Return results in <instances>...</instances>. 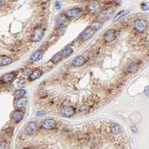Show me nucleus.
<instances>
[{
    "label": "nucleus",
    "instance_id": "nucleus-16",
    "mask_svg": "<svg viewBox=\"0 0 149 149\" xmlns=\"http://www.w3.org/2000/svg\"><path fill=\"white\" fill-rule=\"evenodd\" d=\"M17 100L15 102V107L18 109H21L23 108L24 107H26V104H27V98H24V97H21V98H16Z\"/></svg>",
    "mask_w": 149,
    "mask_h": 149
},
{
    "label": "nucleus",
    "instance_id": "nucleus-33",
    "mask_svg": "<svg viewBox=\"0 0 149 149\" xmlns=\"http://www.w3.org/2000/svg\"><path fill=\"white\" fill-rule=\"evenodd\" d=\"M39 1L41 2H47L48 0H39Z\"/></svg>",
    "mask_w": 149,
    "mask_h": 149
},
{
    "label": "nucleus",
    "instance_id": "nucleus-24",
    "mask_svg": "<svg viewBox=\"0 0 149 149\" xmlns=\"http://www.w3.org/2000/svg\"><path fill=\"white\" fill-rule=\"evenodd\" d=\"M128 13H129V11H125V10L121 11L119 12V13L116 14V16L114 17L113 21H116V20H119V19H120V18H122V16H125V15H127Z\"/></svg>",
    "mask_w": 149,
    "mask_h": 149
},
{
    "label": "nucleus",
    "instance_id": "nucleus-12",
    "mask_svg": "<svg viewBox=\"0 0 149 149\" xmlns=\"http://www.w3.org/2000/svg\"><path fill=\"white\" fill-rule=\"evenodd\" d=\"M16 76V73L15 72H12L10 73H7V74H4L3 76L1 78V81L2 83H8L10 82L11 80H14Z\"/></svg>",
    "mask_w": 149,
    "mask_h": 149
},
{
    "label": "nucleus",
    "instance_id": "nucleus-28",
    "mask_svg": "<svg viewBox=\"0 0 149 149\" xmlns=\"http://www.w3.org/2000/svg\"><path fill=\"white\" fill-rule=\"evenodd\" d=\"M142 11H148V5L147 4L144 3V4L142 5Z\"/></svg>",
    "mask_w": 149,
    "mask_h": 149
},
{
    "label": "nucleus",
    "instance_id": "nucleus-10",
    "mask_svg": "<svg viewBox=\"0 0 149 149\" xmlns=\"http://www.w3.org/2000/svg\"><path fill=\"white\" fill-rule=\"evenodd\" d=\"M96 31H94L93 29H92L91 28H88L85 30L84 32H83L82 34H81V39L84 40V41H86V40H88L89 39H90L91 37L93 36V34H95Z\"/></svg>",
    "mask_w": 149,
    "mask_h": 149
},
{
    "label": "nucleus",
    "instance_id": "nucleus-6",
    "mask_svg": "<svg viewBox=\"0 0 149 149\" xmlns=\"http://www.w3.org/2000/svg\"><path fill=\"white\" fill-rule=\"evenodd\" d=\"M61 115L64 117H71L75 113V109L73 107H65L61 111Z\"/></svg>",
    "mask_w": 149,
    "mask_h": 149
},
{
    "label": "nucleus",
    "instance_id": "nucleus-3",
    "mask_svg": "<svg viewBox=\"0 0 149 149\" xmlns=\"http://www.w3.org/2000/svg\"><path fill=\"white\" fill-rule=\"evenodd\" d=\"M116 32L114 29H110L104 33L103 36V39H104L105 43H111L116 39Z\"/></svg>",
    "mask_w": 149,
    "mask_h": 149
},
{
    "label": "nucleus",
    "instance_id": "nucleus-9",
    "mask_svg": "<svg viewBox=\"0 0 149 149\" xmlns=\"http://www.w3.org/2000/svg\"><path fill=\"white\" fill-rule=\"evenodd\" d=\"M26 131L29 135H34L37 133V125L34 122H31L26 127Z\"/></svg>",
    "mask_w": 149,
    "mask_h": 149
},
{
    "label": "nucleus",
    "instance_id": "nucleus-32",
    "mask_svg": "<svg viewBox=\"0 0 149 149\" xmlns=\"http://www.w3.org/2000/svg\"><path fill=\"white\" fill-rule=\"evenodd\" d=\"M45 114V113L43 111H38L37 113V116H43Z\"/></svg>",
    "mask_w": 149,
    "mask_h": 149
},
{
    "label": "nucleus",
    "instance_id": "nucleus-30",
    "mask_svg": "<svg viewBox=\"0 0 149 149\" xmlns=\"http://www.w3.org/2000/svg\"><path fill=\"white\" fill-rule=\"evenodd\" d=\"M131 130H132V131L133 132V133H136V132H137V128H136V126H132L131 127Z\"/></svg>",
    "mask_w": 149,
    "mask_h": 149
},
{
    "label": "nucleus",
    "instance_id": "nucleus-21",
    "mask_svg": "<svg viewBox=\"0 0 149 149\" xmlns=\"http://www.w3.org/2000/svg\"><path fill=\"white\" fill-rule=\"evenodd\" d=\"M103 26V23L100 21H95L93 22L92 24L90 25V28H91L92 29H93L94 31H97V30L100 29Z\"/></svg>",
    "mask_w": 149,
    "mask_h": 149
},
{
    "label": "nucleus",
    "instance_id": "nucleus-20",
    "mask_svg": "<svg viewBox=\"0 0 149 149\" xmlns=\"http://www.w3.org/2000/svg\"><path fill=\"white\" fill-rule=\"evenodd\" d=\"M73 53V48L69 47V46H67V47H66L63 49V50L62 51V53H61V55H62L63 57H69V56H70V55Z\"/></svg>",
    "mask_w": 149,
    "mask_h": 149
},
{
    "label": "nucleus",
    "instance_id": "nucleus-22",
    "mask_svg": "<svg viewBox=\"0 0 149 149\" xmlns=\"http://www.w3.org/2000/svg\"><path fill=\"white\" fill-rule=\"evenodd\" d=\"M62 57H63V56H62V55L61 53H57L56 55H54L52 58L51 59V62L52 63L57 64V63H58L62 60Z\"/></svg>",
    "mask_w": 149,
    "mask_h": 149
},
{
    "label": "nucleus",
    "instance_id": "nucleus-23",
    "mask_svg": "<svg viewBox=\"0 0 149 149\" xmlns=\"http://www.w3.org/2000/svg\"><path fill=\"white\" fill-rule=\"evenodd\" d=\"M26 94V91L23 89H21V90H18L15 92L14 93V97L16 98H21V97H24L25 95Z\"/></svg>",
    "mask_w": 149,
    "mask_h": 149
},
{
    "label": "nucleus",
    "instance_id": "nucleus-8",
    "mask_svg": "<svg viewBox=\"0 0 149 149\" xmlns=\"http://www.w3.org/2000/svg\"><path fill=\"white\" fill-rule=\"evenodd\" d=\"M113 11L114 9L113 8H105L104 10H103L100 13L99 17L101 19H103V20H107V19L111 17V16L113 14Z\"/></svg>",
    "mask_w": 149,
    "mask_h": 149
},
{
    "label": "nucleus",
    "instance_id": "nucleus-17",
    "mask_svg": "<svg viewBox=\"0 0 149 149\" xmlns=\"http://www.w3.org/2000/svg\"><path fill=\"white\" fill-rule=\"evenodd\" d=\"M43 57V52L40 50H37V51H34L32 54V57H31V60L34 62H37V61H40Z\"/></svg>",
    "mask_w": 149,
    "mask_h": 149
},
{
    "label": "nucleus",
    "instance_id": "nucleus-15",
    "mask_svg": "<svg viewBox=\"0 0 149 149\" xmlns=\"http://www.w3.org/2000/svg\"><path fill=\"white\" fill-rule=\"evenodd\" d=\"M42 74H43V72L40 69H34L29 74V80L32 81L37 80L42 76Z\"/></svg>",
    "mask_w": 149,
    "mask_h": 149
},
{
    "label": "nucleus",
    "instance_id": "nucleus-26",
    "mask_svg": "<svg viewBox=\"0 0 149 149\" xmlns=\"http://www.w3.org/2000/svg\"><path fill=\"white\" fill-rule=\"evenodd\" d=\"M89 110H90V108L86 105H84L80 108V112L82 113H88Z\"/></svg>",
    "mask_w": 149,
    "mask_h": 149
},
{
    "label": "nucleus",
    "instance_id": "nucleus-14",
    "mask_svg": "<svg viewBox=\"0 0 149 149\" xmlns=\"http://www.w3.org/2000/svg\"><path fill=\"white\" fill-rule=\"evenodd\" d=\"M13 62L11 57L6 56V55H1L0 56V67L8 66Z\"/></svg>",
    "mask_w": 149,
    "mask_h": 149
},
{
    "label": "nucleus",
    "instance_id": "nucleus-13",
    "mask_svg": "<svg viewBox=\"0 0 149 149\" xmlns=\"http://www.w3.org/2000/svg\"><path fill=\"white\" fill-rule=\"evenodd\" d=\"M85 61H86L85 57L83 55H79V56H77L75 58H74V60L73 61V65L75 67H81L84 64Z\"/></svg>",
    "mask_w": 149,
    "mask_h": 149
},
{
    "label": "nucleus",
    "instance_id": "nucleus-1",
    "mask_svg": "<svg viewBox=\"0 0 149 149\" xmlns=\"http://www.w3.org/2000/svg\"><path fill=\"white\" fill-rule=\"evenodd\" d=\"M45 31L43 28L38 27L34 29V31L32 33V36H31V40L32 42H39L43 38V35H44Z\"/></svg>",
    "mask_w": 149,
    "mask_h": 149
},
{
    "label": "nucleus",
    "instance_id": "nucleus-31",
    "mask_svg": "<svg viewBox=\"0 0 149 149\" xmlns=\"http://www.w3.org/2000/svg\"><path fill=\"white\" fill-rule=\"evenodd\" d=\"M144 92H145V94L146 95V96H148V86H145Z\"/></svg>",
    "mask_w": 149,
    "mask_h": 149
},
{
    "label": "nucleus",
    "instance_id": "nucleus-19",
    "mask_svg": "<svg viewBox=\"0 0 149 149\" xmlns=\"http://www.w3.org/2000/svg\"><path fill=\"white\" fill-rule=\"evenodd\" d=\"M110 131L113 133V134H118V133H119L120 131H121V128H120L119 125L116 123L111 124V125H110Z\"/></svg>",
    "mask_w": 149,
    "mask_h": 149
},
{
    "label": "nucleus",
    "instance_id": "nucleus-25",
    "mask_svg": "<svg viewBox=\"0 0 149 149\" xmlns=\"http://www.w3.org/2000/svg\"><path fill=\"white\" fill-rule=\"evenodd\" d=\"M31 73H32V70H31V69H29V68H25V69H23L22 70V74H23V75H25V76L29 75V74H31Z\"/></svg>",
    "mask_w": 149,
    "mask_h": 149
},
{
    "label": "nucleus",
    "instance_id": "nucleus-34",
    "mask_svg": "<svg viewBox=\"0 0 149 149\" xmlns=\"http://www.w3.org/2000/svg\"><path fill=\"white\" fill-rule=\"evenodd\" d=\"M1 5H2V2L0 1V7H1Z\"/></svg>",
    "mask_w": 149,
    "mask_h": 149
},
{
    "label": "nucleus",
    "instance_id": "nucleus-2",
    "mask_svg": "<svg viewBox=\"0 0 149 149\" xmlns=\"http://www.w3.org/2000/svg\"><path fill=\"white\" fill-rule=\"evenodd\" d=\"M148 26L147 22L145 21V20H136L134 22V28L136 32H144L146 30Z\"/></svg>",
    "mask_w": 149,
    "mask_h": 149
},
{
    "label": "nucleus",
    "instance_id": "nucleus-7",
    "mask_svg": "<svg viewBox=\"0 0 149 149\" xmlns=\"http://www.w3.org/2000/svg\"><path fill=\"white\" fill-rule=\"evenodd\" d=\"M23 117L24 113L23 112H22L21 110H14V111L11 113V118L16 122H21L22 120V119H23Z\"/></svg>",
    "mask_w": 149,
    "mask_h": 149
},
{
    "label": "nucleus",
    "instance_id": "nucleus-11",
    "mask_svg": "<svg viewBox=\"0 0 149 149\" xmlns=\"http://www.w3.org/2000/svg\"><path fill=\"white\" fill-rule=\"evenodd\" d=\"M101 5L98 2H92L87 5V10L90 13H96L100 9Z\"/></svg>",
    "mask_w": 149,
    "mask_h": 149
},
{
    "label": "nucleus",
    "instance_id": "nucleus-27",
    "mask_svg": "<svg viewBox=\"0 0 149 149\" xmlns=\"http://www.w3.org/2000/svg\"><path fill=\"white\" fill-rule=\"evenodd\" d=\"M18 85L20 86V87H23V86H26V81L23 80H20V81H19L18 82Z\"/></svg>",
    "mask_w": 149,
    "mask_h": 149
},
{
    "label": "nucleus",
    "instance_id": "nucleus-29",
    "mask_svg": "<svg viewBox=\"0 0 149 149\" xmlns=\"http://www.w3.org/2000/svg\"><path fill=\"white\" fill-rule=\"evenodd\" d=\"M55 8H56L57 10H59V9H61V5L58 1H57V2H55Z\"/></svg>",
    "mask_w": 149,
    "mask_h": 149
},
{
    "label": "nucleus",
    "instance_id": "nucleus-4",
    "mask_svg": "<svg viewBox=\"0 0 149 149\" xmlns=\"http://www.w3.org/2000/svg\"><path fill=\"white\" fill-rule=\"evenodd\" d=\"M81 11H82V10L79 8H71L66 12L65 16L68 19H74V18L78 17L80 14Z\"/></svg>",
    "mask_w": 149,
    "mask_h": 149
},
{
    "label": "nucleus",
    "instance_id": "nucleus-5",
    "mask_svg": "<svg viewBox=\"0 0 149 149\" xmlns=\"http://www.w3.org/2000/svg\"><path fill=\"white\" fill-rule=\"evenodd\" d=\"M56 125H57V123L54 119H46L43 122L42 127L45 130H51L54 129Z\"/></svg>",
    "mask_w": 149,
    "mask_h": 149
},
{
    "label": "nucleus",
    "instance_id": "nucleus-18",
    "mask_svg": "<svg viewBox=\"0 0 149 149\" xmlns=\"http://www.w3.org/2000/svg\"><path fill=\"white\" fill-rule=\"evenodd\" d=\"M139 70V64L137 63H132L128 68V73H135Z\"/></svg>",
    "mask_w": 149,
    "mask_h": 149
}]
</instances>
